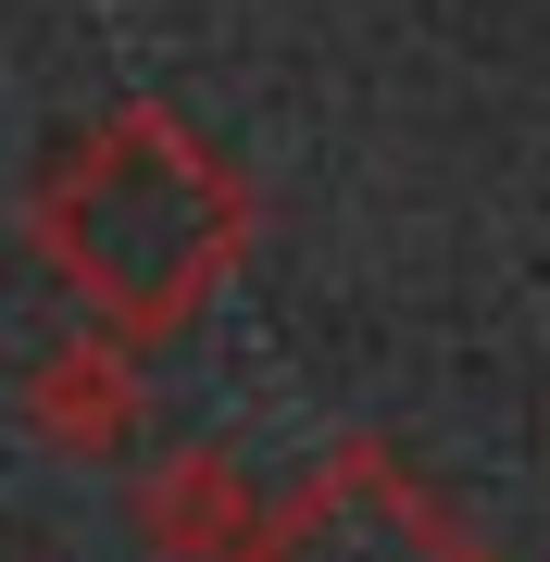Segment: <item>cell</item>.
<instances>
[{
    "mask_svg": "<svg viewBox=\"0 0 550 562\" xmlns=\"http://www.w3.org/2000/svg\"><path fill=\"white\" fill-rule=\"evenodd\" d=\"M225 238H238L225 176L176 138V125H150V113L101 125V138L76 150V176L50 188V250H63V276H76L101 313H125V325L188 313L201 276L225 262Z\"/></svg>",
    "mask_w": 550,
    "mask_h": 562,
    "instance_id": "cell-1",
    "label": "cell"
},
{
    "mask_svg": "<svg viewBox=\"0 0 550 562\" xmlns=\"http://www.w3.org/2000/svg\"><path fill=\"white\" fill-rule=\"evenodd\" d=\"M263 562H450V538H438V513L413 501L388 462H326V475L276 513Z\"/></svg>",
    "mask_w": 550,
    "mask_h": 562,
    "instance_id": "cell-2",
    "label": "cell"
}]
</instances>
